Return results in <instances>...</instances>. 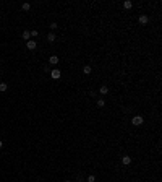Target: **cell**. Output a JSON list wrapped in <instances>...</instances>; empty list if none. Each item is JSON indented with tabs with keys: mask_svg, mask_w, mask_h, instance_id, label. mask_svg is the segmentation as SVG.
<instances>
[{
	"mask_svg": "<svg viewBox=\"0 0 162 182\" xmlns=\"http://www.w3.org/2000/svg\"><path fill=\"white\" fill-rule=\"evenodd\" d=\"M143 122H144V117H141V115H135V117L131 119V124L133 125H143Z\"/></svg>",
	"mask_w": 162,
	"mask_h": 182,
	"instance_id": "1",
	"label": "cell"
},
{
	"mask_svg": "<svg viewBox=\"0 0 162 182\" xmlns=\"http://www.w3.org/2000/svg\"><path fill=\"white\" fill-rule=\"evenodd\" d=\"M26 47H28V50H34V49L37 47V42H36L34 39H29V41L26 42Z\"/></svg>",
	"mask_w": 162,
	"mask_h": 182,
	"instance_id": "2",
	"label": "cell"
},
{
	"mask_svg": "<svg viewBox=\"0 0 162 182\" xmlns=\"http://www.w3.org/2000/svg\"><path fill=\"white\" fill-rule=\"evenodd\" d=\"M50 77H52V78H54V80H58V78H60V77H62V72H60V70H58V68H54V70H52V72H50Z\"/></svg>",
	"mask_w": 162,
	"mask_h": 182,
	"instance_id": "3",
	"label": "cell"
},
{
	"mask_svg": "<svg viewBox=\"0 0 162 182\" xmlns=\"http://www.w3.org/2000/svg\"><path fill=\"white\" fill-rule=\"evenodd\" d=\"M138 21H139V25H147V21H149V18H147V15H139V18H138Z\"/></svg>",
	"mask_w": 162,
	"mask_h": 182,
	"instance_id": "4",
	"label": "cell"
},
{
	"mask_svg": "<svg viewBox=\"0 0 162 182\" xmlns=\"http://www.w3.org/2000/svg\"><path fill=\"white\" fill-rule=\"evenodd\" d=\"M122 164L130 166V164H131V156H122Z\"/></svg>",
	"mask_w": 162,
	"mask_h": 182,
	"instance_id": "5",
	"label": "cell"
},
{
	"mask_svg": "<svg viewBox=\"0 0 162 182\" xmlns=\"http://www.w3.org/2000/svg\"><path fill=\"white\" fill-rule=\"evenodd\" d=\"M123 8L125 10H131L133 8V2L131 0H125V2H123Z\"/></svg>",
	"mask_w": 162,
	"mask_h": 182,
	"instance_id": "6",
	"label": "cell"
},
{
	"mask_svg": "<svg viewBox=\"0 0 162 182\" xmlns=\"http://www.w3.org/2000/svg\"><path fill=\"white\" fill-rule=\"evenodd\" d=\"M49 64H50V65H57V64H58V57H57V55H50V57H49Z\"/></svg>",
	"mask_w": 162,
	"mask_h": 182,
	"instance_id": "7",
	"label": "cell"
},
{
	"mask_svg": "<svg viewBox=\"0 0 162 182\" xmlns=\"http://www.w3.org/2000/svg\"><path fill=\"white\" fill-rule=\"evenodd\" d=\"M91 72H92L91 65H84V67H83V73H84V75H89Z\"/></svg>",
	"mask_w": 162,
	"mask_h": 182,
	"instance_id": "8",
	"label": "cell"
},
{
	"mask_svg": "<svg viewBox=\"0 0 162 182\" xmlns=\"http://www.w3.org/2000/svg\"><path fill=\"white\" fill-rule=\"evenodd\" d=\"M55 39H57V36H55L54 33H49V34H47V41H49V42H54Z\"/></svg>",
	"mask_w": 162,
	"mask_h": 182,
	"instance_id": "9",
	"label": "cell"
},
{
	"mask_svg": "<svg viewBox=\"0 0 162 182\" xmlns=\"http://www.w3.org/2000/svg\"><path fill=\"white\" fill-rule=\"evenodd\" d=\"M99 93H101L102 96H105V94L109 93V88H107V86H101V88H99Z\"/></svg>",
	"mask_w": 162,
	"mask_h": 182,
	"instance_id": "10",
	"label": "cell"
},
{
	"mask_svg": "<svg viewBox=\"0 0 162 182\" xmlns=\"http://www.w3.org/2000/svg\"><path fill=\"white\" fill-rule=\"evenodd\" d=\"M23 39H26V41H29V39H31V34H29V31H28V29L23 31Z\"/></svg>",
	"mask_w": 162,
	"mask_h": 182,
	"instance_id": "11",
	"label": "cell"
},
{
	"mask_svg": "<svg viewBox=\"0 0 162 182\" xmlns=\"http://www.w3.org/2000/svg\"><path fill=\"white\" fill-rule=\"evenodd\" d=\"M21 10H25V12H28V10H31V3H28V2H25L21 5Z\"/></svg>",
	"mask_w": 162,
	"mask_h": 182,
	"instance_id": "12",
	"label": "cell"
},
{
	"mask_svg": "<svg viewBox=\"0 0 162 182\" xmlns=\"http://www.w3.org/2000/svg\"><path fill=\"white\" fill-rule=\"evenodd\" d=\"M104 106H105V101H104V99H97V107H104Z\"/></svg>",
	"mask_w": 162,
	"mask_h": 182,
	"instance_id": "13",
	"label": "cell"
},
{
	"mask_svg": "<svg viewBox=\"0 0 162 182\" xmlns=\"http://www.w3.org/2000/svg\"><path fill=\"white\" fill-rule=\"evenodd\" d=\"M7 88H8V85H7V83H0V91H7Z\"/></svg>",
	"mask_w": 162,
	"mask_h": 182,
	"instance_id": "14",
	"label": "cell"
},
{
	"mask_svg": "<svg viewBox=\"0 0 162 182\" xmlns=\"http://www.w3.org/2000/svg\"><path fill=\"white\" fill-rule=\"evenodd\" d=\"M29 34H31V37H37L39 36V33H37L36 29H33V31H29Z\"/></svg>",
	"mask_w": 162,
	"mask_h": 182,
	"instance_id": "15",
	"label": "cell"
},
{
	"mask_svg": "<svg viewBox=\"0 0 162 182\" xmlns=\"http://www.w3.org/2000/svg\"><path fill=\"white\" fill-rule=\"evenodd\" d=\"M57 28H58V25H57L55 21H54V23H50V29H57Z\"/></svg>",
	"mask_w": 162,
	"mask_h": 182,
	"instance_id": "16",
	"label": "cell"
},
{
	"mask_svg": "<svg viewBox=\"0 0 162 182\" xmlns=\"http://www.w3.org/2000/svg\"><path fill=\"white\" fill-rule=\"evenodd\" d=\"M88 182H96V177L94 176H88Z\"/></svg>",
	"mask_w": 162,
	"mask_h": 182,
	"instance_id": "17",
	"label": "cell"
},
{
	"mask_svg": "<svg viewBox=\"0 0 162 182\" xmlns=\"http://www.w3.org/2000/svg\"><path fill=\"white\" fill-rule=\"evenodd\" d=\"M2 146H3V142H2V140H0V148H2Z\"/></svg>",
	"mask_w": 162,
	"mask_h": 182,
	"instance_id": "18",
	"label": "cell"
},
{
	"mask_svg": "<svg viewBox=\"0 0 162 182\" xmlns=\"http://www.w3.org/2000/svg\"><path fill=\"white\" fill-rule=\"evenodd\" d=\"M65 182H71V180H65Z\"/></svg>",
	"mask_w": 162,
	"mask_h": 182,
	"instance_id": "19",
	"label": "cell"
}]
</instances>
